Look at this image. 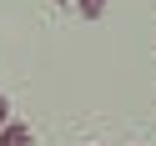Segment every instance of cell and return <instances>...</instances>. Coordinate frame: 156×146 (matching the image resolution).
Returning <instances> with one entry per match:
<instances>
[{
  "mask_svg": "<svg viewBox=\"0 0 156 146\" xmlns=\"http://www.w3.org/2000/svg\"><path fill=\"white\" fill-rule=\"evenodd\" d=\"M0 146H30V131H25L20 121H5L0 126Z\"/></svg>",
  "mask_w": 156,
  "mask_h": 146,
  "instance_id": "cell-1",
  "label": "cell"
},
{
  "mask_svg": "<svg viewBox=\"0 0 156 146\" xmlns=\"http://www.w3.org/2000/svg\"><path fill=\"white\" fill-rule=\"evenodd\" d=\"M101 5H106V0H81V10H86V15H101Z\"/></svg>",
  "mask_w": 156,
  "mask_h": 146,
  "instance_id": "cell-2",
  "label": "cell"
},
{
  "mask_svg": "<svg viewBox=\"0 0 156 146\" xmlns=\"http://www.w3.org/2000/svg\"><path fill=\"white\" fill-rule=\"evenodd\" d=\"M5 121H10V106H5V96H0V126H5Z\"/></svg>",
  "mask_w": 156,
  "mask_h": 146,
  "instance_id": "cell-3",
  "label": "cell"
}]
</instances>
